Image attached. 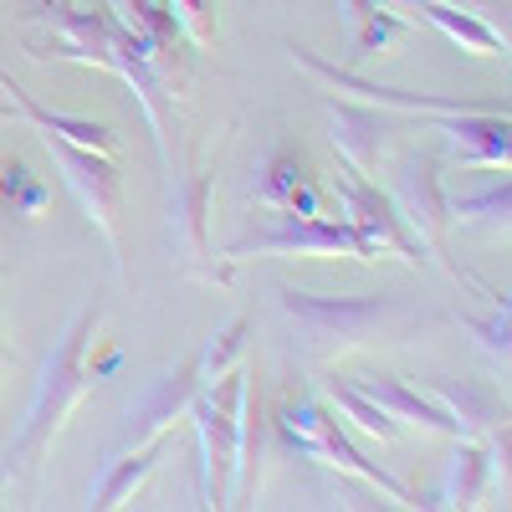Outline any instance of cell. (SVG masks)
I'll return each mask as SVG.
<instances>
[{
	"instance_id": "6da1fadb",
	"label": "cell",
	"mask_w": 512,
	"mask_h": 512,
	"mask_svg": "<svg viewBox=\"0 0 512 512\" xmlns=\"http://www.w3.org/2000/svg\"><path fill=\"white\" fill-rule=\"evenodd\" d=\"M98 323H103L98 308H77L72 323L57 333V344L47 349V359H41V374L31 384V400H26V420L6 451V482H26L52 456L67 420L88 405L93 384H98V374H88V344H93Z\"/></svg>"
},
{
	"instance_id": "7a4b0ae2",
	"label": "cell",
	"mask_w": 512,
	"mask_h": 512,
	"mask_svg": "<svg viewBox=\"0 0 512 512\" xmlns=\"http://www.w3.org/2000/svg\"><path fill=\"white\" fill-rule=\"evenodd\" d=\"M277 308L297 333L303 364H338L405 328V308L379 292L374 297H323L303 287H277Z\"/></svg>"
},
{
	"instance_id": "3957f363",
	"label": "cell",
	"mask_w": 512,
	"mask_h": 512,
	"mask_svg": "<svg viewBox=\"0 0 512 512\" xmlns=\"http://www.w3.org/2000/svg\"><path fill=\"white\" fill-rule=\"evenodd\" d=\"M272 425H277V446H282L287 456L318 461V466H328V472H338V477H354V482L374 487L379 497H390L395 507H415V492H410L400 477L384 472L379 461H369V456L344 436V425L333 420L328 405H318V400H292V405L277 410Z\"/></svg>"
},
{
	"instance_id": "277c9868",
	"label": "cell",
	"mask_w": 512,
	"mask_h": 512,
	"mask_svg": "<svg viewBox=\"0 0 512 512\" xmlns=\"http://www.w3.org/2000/svg\"><path fill=\"white\" fill-rule=\"evenodd\" d=\"M390 175H395L390 180V200L400 210V221L415 231L425 256H431L446 277H461V267L446 256V241H451V195L441 185V159L431 149H405Z\"/></svg>"
},
{
	"instance_id": "5b68a950",
	"label": "cell",
	"mask_w": 512,
	"mask_h": 512,
	"mask_svg": "<svg viewBox=\"0 0 512 512\" xmlns=\"http://www.w3.org/2000/svg\"><path fill=\"white\" fill-rule=\"evenodd\" d=\"M41 144H47L52 164H57V175L62 185L72 190V200L82 205V216H88L113 256V272L128 277L123 267V175L113 169V154H98V149H82V144H67V139H52V134H41Z\"/></svg>"
},
{
	"instance_id": "8992f818",
	"label": "cell",
	"mask_w": 512,
	"mask_h": 512,
	"mask_svg": "<svg viewBox=\"0 0 512 512\" xmlns=\"http://www.w3.org/2000/svg\"><path fill=\"white\" fill-rule=\"evenodd\" d=\"M241 384H246V369H231L216 384H200V395H195V405L185 415V420H195V441H200V492H205V507H231Z\"/></svg>"
},
{
	"instance_id": "52a82bcc",
	"label": "cell",
	"mask_w": 512,
	"mask_h": 512,
	"mask_svg": "<svg viewBox=\"0 0 512 512\" xmlns=\"http://www.w3.org/2000/svg\"><path fill=\"white\" fill-rule=\"evenodd\" d=\"M333 190H338V205H344V221L359 231L369 262H384V256H400L405 267H425V246L415 241V231L400 221L395 200L384 195L379 185H369L364 175H354V169L344 164L333 175Z\"/></svg>"
},
{
	"instance_id": "ba28073f",
	"label": "cell",
	"mask_w": 512,
	"mask_h": 512,
	"mask_svg": "<svg viewBox=\"0 0 512 512\" xmlns=\"http://www.w3.org/2000/svg\"><path fill=\"white\" fill-rule=\"evenodd\" d=\"M292 62L303 67L308 77H318L323 88L344 93V98H359V103H374L384 113H420V118H441V113H507V98L497 103H482V98H446V93H405V88H379V82L359 77L354 67H338V62H323L318 52L297 47L292 41Z\"/></svg>"
},
{
	"instance_id": "9c48e42d",
	"label": "cell",
	"mask_w": 512,
	"mask_h": 512,
	"mask_svg": "<svg viewBox=\"0 0 512 512\" xmlns=\"http://www.w3.org/2000/svg\"><path fill=\"white\" fill-rule=\"evenodd\" d=\"M246 256H313V262H369V251L359 241V231L349 221H323V216H287V226L277 231H256L246 241H231L221 251V262H246Z\"/></svg>"
},
{
	"instance_id": "30bf717a",
	"label": "cell",
	"mask_w": 512,
	"mask_h": 512,
	"mask_svg": "<svg viewBox=\"0 0 512 512\" xmlns=\"http://www.w3.org/2000/svg\"><path fill=\"white\" fill-rule=\"evenodd\" d=\"M210 195H216V169H200V175L169 185V236H175V251L190 277L226 282L231 262H210Z\"/></svg>"
},
{
	"instance_id": "8fae6325",
	"label": "cell",
	"mask_w": 512,
	"mask_h": 512,
	"mask_svg": "<svg viewBox=\"0 0 512 512\" xmlns=\"http://www.w3.org/2000/svg\"><path fill=\"white\" fill-rule=\"evenodd\" d=\"M200 384H205V379H200V354L180 359L175 369H164L149 390H144V400L128 410V441L144 446V441H154V436H169V431H175V425L190 415Z\"/></svg>"
},
{
	"instance_id": "7c38bea8",
	"label": "cell",
	"mask_w": 512,
	"mask_h": 512,
	"mask_svg": "<svg viewBox=\"0 0 512 512\" xmlns=\"http://www.w3.org/2000/svg\"><path fill=\"white\" fill-rule=\"evenodd\" d=\"M328 139L338 149L354 175H379V159H384V144H390V118L374 103H359V98H328Z\"/></svg>"
},
{
	"instance_id": "4fadbf2b",
	"label": "cell",
	"mask_w": 512,
	"mask_h": 512,
	"mask_svg": "<svg viewBox=\"0 0 512 512\" xmlns=\"http://www.w3.org/2000/svg\"><path fill=\"white\" fill-rule=\"evenodd\" d=\"M431 123H436V134H446V144L461 164H472V169H507L512 164L507 113H441Z\"/></svg>"
},
{
	"instance_id": "5bb4252c",
	"label": "cell",
	"mask_w": 512,
	"mask_h": 512,
	"mask_svg": "<svg viewBox=\"0 0 512 512\" xmlns=\"http://www.w3.org/2000/svg\"><path fill=\"white\" fill-rule=\"evenodd\" d=\"M0 93H6L11 113L21 123H31L36 134H52V139H67V144H82V149H98V154H118V134H113V123H98V118H77V113H52V108H41L21 82L0 67Z\"/></svg>"
},
{
	"instance_id": "9a60e30c",
	"label": "cell",
	"mask_w": 512,
	"mask_h": 512,
	"mask_svg": "<svg viewBox=\"0 0 512 512\" xmlns=\"http://www.w3.org/2000/svg\"><path fill=\"white\" fill-rule=\"evenodd\" d=\"M359 390L384 410V415H395V420H405V425H420V431H436V436H451L456 441V420L431 400V395H420V390H410L405 379H395V374H364V379H354Z\"/></svg>"
},
{
	"instance_id": "2e32d148",
	"label": "cell",
	"mask_w": 512,
	"mask_h": 512,
	"mask_svg": "<svg viewBox=\"0 0 512 512\" xmlns=\"http://www.w3.org/2000/svg\"><path fill=\"white\" fill-rule=\"evenodd\" d=\"M256 200L267 210H282V216H318V185L308 180L303 159L292 149H277L262 164V180H256Z\"/></svg>"
},
{
	"instance_id": "e0dca14e",
	"label": "cell",
	"mask_w": 512,
	"mask_h": 512,
	"mask_svg": "<svg viewBox=\"0 0 512 512\" xmlns=\"http://www.w3.org/2000/svg\"><path fill=\"white\" fill-rule=\"evenodd\" d=\"M262 487V384L246 369L241 384V410H236V487H231V507L251 502Z\"/></svg>"
},
{
	"instance_id": "ac0fdd59",
	"label": "cell",
	"mask_w": 512,
	"mask_h": 512,
	"mask_svg": "<svg viewBox=\"0 0 512 512\" xmlns=\"http://www.w3.org/2000/svg\"><path fill=\"white\" fill-rule=\"evenodd\" d=\"M431 400L456 420V436H472V441H487L502 420L497 395L472 379H431Z\"/></svg>"
},
{
	"instance_id": "d6986e66",
	"label": "cell",
	"mask_w": 512,
	"mask_h": 512,
	"mask_svg": "<svg viewBox=\"0 0 512 512\" xmlns=\"http://www.w3.org/2000/svg\"><path fill=\"white\" fill-rule=\"evenodd\" d=\"M338 11H344V31H349L344 67H354V72H359L369 57H379V52L395 41V31H400V16L384 11L379 0H338Z\"/></svg>"
},
{
	"instance_id": "ffe728a7",
	"label": "cell",
	"mask_w": 512,
	"mask_h": 512,
	"mask_svg": "<svg viewBox=\"0 0 512 512\" xmlns=\"http://www.w3.org/2000/svg\"><path fill=\"white\" fill-rule=\"evenodd\" d=\"M164 446H169V436H154V441H144L139 451H128V456H118V461H108V472L98 477V487L88 492V502L98 507V512H108V507H123L128 497H134L149 477H154V466L164 461Z\"/></svg>"
},
{
	"instance_id": "44dd1931",
	"label": "cell",
	"mask_w": 512,
	"mask_h": 512,
	"mask_svg": "<svg viewBox=\"0 0 512 512\" xmlns=\"http://www.w3.org/2000/svg\"><path fill=\"white\" fill-rule=\"evenodd\" d=\"M492 477H497L492 451L472 436H456V456H451V472H446V502L451 507H482Z\"/></svg>"
},
{
	"instance_id": "7402d4cb",
	"label": "cell",
	"mask_w": 512,
	"mask_h": 512,
	"mask_svg": "<svg viewBox=\"0 0 512 512\" xmlns=\"http://www.w3.org/2000/svg\"><path fill=\"white\" fill-rule=\"evenodd\" d=\"M323 390H328L333 410L344 415L349 425H359L364 436H374V441H384V446H390V441H400V420H395V415H384V410H379V405H374V400L359 390L354 379H328Z\"/></svg>"
},
{
	"instance_id": "603a6c76",
	"label": "cell",
	"mask_w": 512,
	"mask_h": 512,
	"mask_svg": "<svg viewBox=\"0 0 512 512\" xmlns=\"http://www.w3.org/2000/svg\"><path fill=\"white\" fill-rule=\"evenodd\" d=\"M507 216H512V185H492L477 195H456L451 200V226L466 231H487V236H507Z\"/></svg>"
},
{
	"instance_id": "cb8c5ba5",
	"label": "cell",
	"mask_w": 512,
	"mask_h": 512,
	"mask_svg": "<svg viewBox=\"0 0 512 512\" xmlns=\"http://www.w3.org/2000/svg\"><path fill=\"white\" fill-rule=\"evenodd\" d=\"M47 200H52V190L41 185L21 159H11L6 169H0V210H11V216H21V221H36L41 210H47Z\"/></svg>"
},
{
	"instance_id": "d4e9b609",
	"label": "cell",
	"mask_w": 512,
	"mask_h": 512,
	"mask_svg": "<svg viewBox=\"0 0 512 512\" xmlns=\"http://www.w3.org/2000/svg\"><path fill=\"white\" fill-rule=\"evenodd\" d=\"M246 333H251V323H246V318H231L226 328L210 333V344L200 349V379H205V384H216V379H226L231 369H241Z\"/></svg>"
},
{
	"instance_id": "484cf974",
	"label": "cell",
	"mask_w": 512,
	"mask_h": 512,
	"mask_svg": "<svg viewBox=\"0 0 512 512\" xmlns=\"http://www.w3.org/2000/svg\"><path fill=\"white\" fill-rule=\"evenodd\" d=\"M456 323L477 338V349H482L487 359H497V364L507 369V354H512V338H507V333H512L507 297H492V313H487V318H461V313H456Z\"/></svg>"
},
{
	"instance_id": "4316f807",
	"label": "cell",
	"mask_w": 512,
	"mask_h": 512,
	"mask_svg": "<svg viewBox=\"0 0 512 512\" xmlns=\"http://www.w3.org/2000/svg\"><path fill=\"white\" fill-rule=\"evenodd\" d=\"M169 16H175L180 36L190 47H210V36H216V16H210V0H164Z\"/></svg>"
},
{
	"instance_id": "83f0119b",
	"label": "cell",
	"mask_w": 512,
	"mask_h": 512,
	"mask_svg": "<svg viewBox=\"0 0 512 512\" xmlns=\"http://www.w3.org/2000/svg\"><path fill=\"white\" fill-rule=\"evenodd\" d=\"M446 6H456V11H466V16H477V21H487L492 31L507 36V6H512V0H446Z\"/></svg>"
},
{
	"instance_id": "f1b7e54d",
	"label": "cell",
	"mask_w": 512,
	"mask_h": 512,
	"mask_svg": "<svg viewBox=\"0 0 512 512\" xmlns=\"http://www.w3.org/2000/svg\"><path fill=\"white\" fill-rule=\"evenodd\" d=\"M6 364H11V354H6V338H0V374H6Z\"/></svg>"
}]
</instances>
